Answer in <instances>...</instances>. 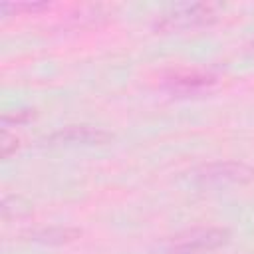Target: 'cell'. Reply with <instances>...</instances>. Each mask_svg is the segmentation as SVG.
Returning a JSON list of instances; mask_svg holds the SVG:
<instances>
[{"label":"cell","mask_w":254,"mask_h":254,"mask_svg":"<svg viewBox=\"0 0 254 254\" xmlns=\"http://www.w3.org/2000/svg\"><path fill=\"white\" fill-rule=\"evenodd\" d=\"M254 181V169L240 161H214L202 165L194 173V183L200 187L246 185Z\"/></svg>","instance_id":"cell-3"},{"label":"cell","mask_w":254,"mask_h":254,"mask_svg":"<svg viewBox=\"0 0 254 254\" xmlns=\"http://www.w3.org/2000/svg\"><path fill=\"white\" fill-rule=\"evenodd\" d=\"M230 232L220 226H196L171 238L165 254H202L226 244Z\"/></svg>","instance_id":"cell-2"},{"label":"cell","mask_w":254,"mask_h":254,"mask_svg":"<svg viewBox=\"0 0 254 254\" xmlns=\"http://www.w3.org/2000/svg\"><path fill=\"white\" fill-rule=\"evenodd\" d=\"M111 139V135L101 129V127H93V125H67L62 127L58 131H54L46 141L50 145H60V147H71V145H103Z\"/></svg>","instance_id":"cell-4"},{"label":"cell","mask_w":254,"mask_h":254,"mask_svg":"<svg viewBox=\"0 0 254 254\" xmlns=\"http://www.w3.org/2000/svg\"><path fill=\"white\" fill-rule=\"evenodd\" d=\"M214 75L206 73V71H175L169 79L167 85L171 91H179V93H196L202 89H208L214 83Z\"/></svg>","instance_id":"cell-5"},{"label":"cell","mask_w":254,"mask_h":254,"mask_svg":"<svg viewBox=\"0 0 254 254\" xmlns=\"http://www.w3.org/2000/svg\"><path fill=\"white\" fill-rule=\"evenodd\" d=\"M18 149V139L16 137H10L8 133L2 135V143H0V151H2V157L8 159L12 153H16Z\"/></svg>","instance_id":"cell-9"},{"label":"cell","mask_w":254,"mask_h":254,"mask_svg":"<svg viewBox=\"0 0 254 254\" xmlns=\"http://www.w3.org/2000/svg\"><path fill=\"white\" fill-rule=\"evenodd\" d=\"M246 56H250V58H254V40L246 46Z\"/></svg>","instance_id":"cell-10"},{"label":"cell","mask_w":254,"mask_h":254,"mask_svg":"<svg viewBox=\"0 0 254 254\" xmlns=\"http://www.w3.org/2000/svg\"><path fill=\"white\" fill-rule=\"evenodd\" d=\"M46 8H48L46 2H32V4H30V2H28V4H2V6H0V10H2L4 14H6L8 10H14L16 14H18V12H32V14H34V12H40V10H46Z\"/></svg>","instance_id":"cell-8"},{"label":"cell","mask_w":254,"mask_h":254,"mask_svg":"<svg viewBox=\"0 0 254 254\" xmlns=\"http://www.w3.org/2000/svg\"><path fill=\"white\" fill-rule=\"evenodd\" d=\"M34 117V109H14V111H6L2 115V123L4 127L8 125H22L26 121H30Z\"/></svg>","instance_id":"cell-7"},{"label":"cell","mask_w":254,"mask_h":254,"mask_svg":"<svg viewBox=\"0 0 254 254\" xmlns=\"http://www.w3.org/2000/svg\"><path fill=\"white\" fill-rule=\"evenodd\" d=\"M81 232L77 228H64V226H50L42 228L38 232H32V240L42 244H65L79 236Z\"/></svg>","instance_id":"cell-6"},{"label":"cell","mask_w":254,"mask_h":254,"mask_svg":"<svg viewBox=\"0 0 254 254\" xmlns=\"http://www.w3.org/2000/svg\"><path fill=\"white\" fill-rule=\"evenodd\" d=\"M220 6L212 2H183L169 6L155 20V30L171 34L183 30H194L200 26H208L218 20Z\"/></svg>","instance_id":"cell-1"}]
</instances>
